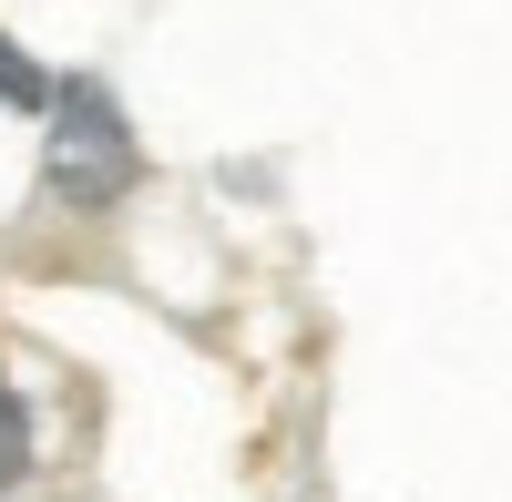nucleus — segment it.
<instances>
[{
    "instance_id": "3",
    "label": "nucleus",
    "mask_w": 512,
    "mask_h": 502,
    "mask_svg": "<svg viewBox=\"0 0 512 502\" xmlns=\"http://www.w3.org/2000/svg\"><path fill=\"white\" fill-rule=\"evenodd\" d=\"M0 103H52V82H41V72L11 52V41H0Z\"/></svg>"
},
{
    "instance_id": "1",
    "label": "nucleus",
    "mask_w": 512,
    "mask_h": 502,
    "mask_svg": "<svg viewBox=\"0 0 512 502\" xmlns=\"http://www.w3.org/2000/svg\"><path fill=\"white\" fill-rule=\"evenodd\" d=\"M41 175H52L62 205H123L134 195L144 154H134V123H123V103L103 82H62L52 93V154H41Z\"/></svg>"
},
{
    "instance_id": "2",
    "label": "nucleus",
    "mask_w": 512,
    "mask_h": 502,
    "mask_svg": "<svg viewBox=\"0 0 512 502\" xmlns=\"http://www.w3.org/2000/svg\"><path fill=\"white\" fill-rule=\"evenodd\" d=\"M21 462H31V410H21L11 380H0V482H21Z\"/></svg>"
}]
</instances>
